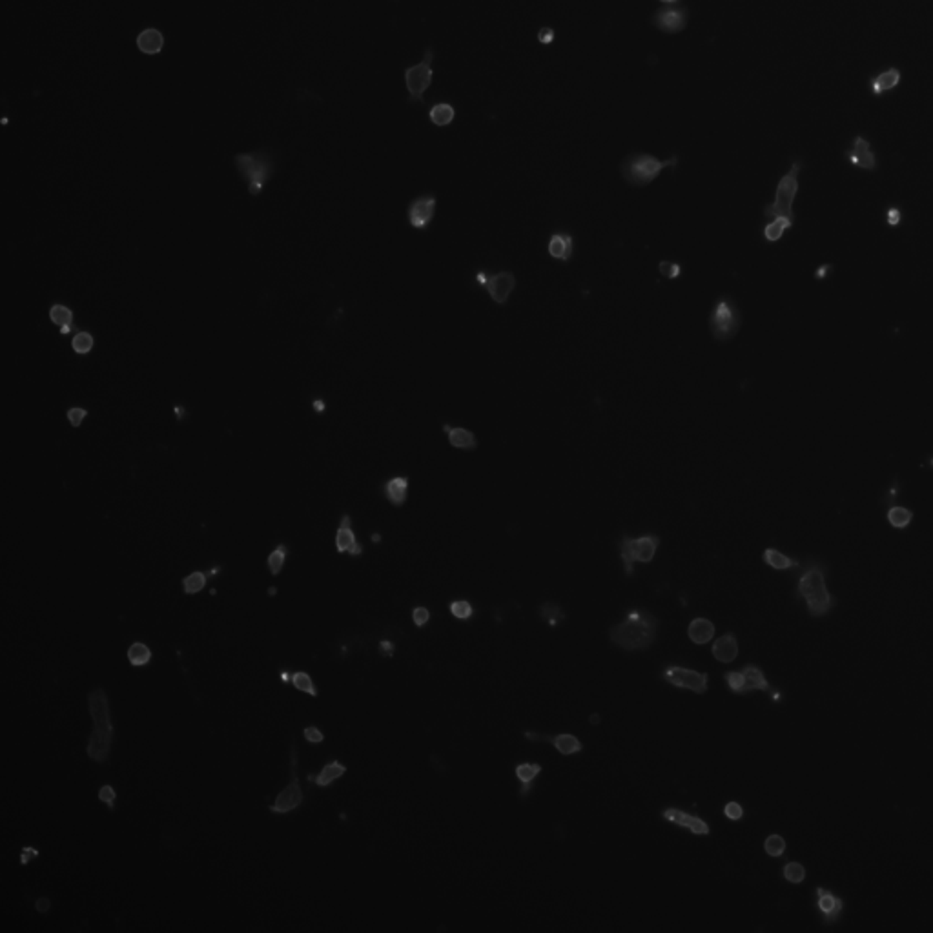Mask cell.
<instances>
[{"label":"cell","instance_id":"6da1fadb","mask_svg":"<svg viewBox=\"0 0 933 933\" xmlns=\"http://www.w3.org/2000/svg\"><path fill=\"white\" fill-rule=\"evenodd\" d=\"M658 620L645 609H633L620 624L611 627L612 644L626 651H640L651 647L656 638Z\"/></svg>","mask_w":933,"mask_h":933},{"label":"cell","instance_id":"7a4b0ae2","mask_svg":"<svg viewBox=\"0 0 933 933\" xmlns=\"http://www.w3.org/2000/svg\"><path fill=\"white\" fill-rule=\"evenodd\" d=\"M88 707H90V715L93 720V731L90 735L86 753L90 758L101 764V762H106L110 756L111 738H113L106 691L102 688L93 689L92 693L88 695Z\"/></svg>","mask_w":933,"mask_h":933},{"label":"cell","instance_id":"3957f363","mask_svg":"<svg viewBox=\"0 0 933 933\" xmlns=\"http://www.w3.org/2000/svg\"><path fill=\"white\" fill-rule=\"evenodd\" d=\"M799 594L808 603L811 616H824L831 611L835 601L827 591L824 567L820 563H809L808 569L799 578Z\"/></svg>","mask_w":933,"mask_h":933},{"label":"cell","instance_id":"277c9868","mask_svg":"<svg viewBox=\"0 0 933 933\" xmlns=\"http://www.w3.org/2000/svg\"><path fill=\"white\" fill-rule=\"evenodd\" d=\"M679 164V157H671L667 161H660L656 159L654 155L649 154H633L629 157H626V161L622 163L620 170L622 175L626 179L627 183L631 186L636 188H644L647 184H651L654 179L658 177L660 172L667 166H676Z\"/></svg>","mask_w":933,"mask_h":933},{"label":"cell","instance_id":"5b68a950","mask_svg":"<svg viewBox=\"0 0 933 933\" xmlns=\"http://www.w3.org/2000/svg\"><path fill=\"white\" fill-rule=\"evenodd\" d=\"M709 330L711 336L720 343L731 341L740 332L742 312L731 295H720L709 314Z\"/></svg>","mask_w":933,"mask_h":933},{"label":"cell","instance_id":"8992f818","mask_svg":"<svg viewBox=\"0 0 933 933\" xmlns=\"http://www.w3.org/2000/svg\"><path fill=\"white\" fill-rule=\"evenodd\" d=\"M800 170H802V163L800 161H795L791 164V168L786 175H782V179L777 184V192H774V199L773 202L770 204H765L764 206V216L768 219H774V217H789V219H795L793 213V202L795 197H797V193H799V174Z\"/></svg>","mask_w":933,"mask_h":933},{"label":"cell","instance_id":"52a82bcc","mask_svg":"<svg viewBox=\"0 0 933 933\" xmlns=\"http://www.w3.org/2000/svg\"><path fill=\"white\" fill-rule=\"evenodd\" d=\"M234 163H236L241 175L245 177L246 184H248V192H250L252 195H259V193L263 192L265 184L268 183L270 175H272V170H274V164H272L270 155L266 154V152L239 154L236 155Z\"/></svg>","mask_w":933,"mask_h":933},{"label":"cell","instance_id":"ba28073f","mask_svg":"<svg viewBox=\"0 0 933 933\" xmlns=\"http://www.w3.org/2000/svg\"><path fill=\"white\" fill-rule=\"evenodd\" d=\"M660 545V536L656 534H645L640 538H631L624 534L620 539V556L626 565V573L633 574V565L635 562L649 563L656 554V549Z\"/></svg>","mask_w":933,"mask_h":933},{"label":"cell","instance_id":"9c48e42d","mask_svg":"<svg viewBox=\"0 0 933 933\" xmlns=\"http://www.w3.org/2000/svg\"><path fill=\"white\" fill-rule=\"evenodd\" d=\"M432 57V49H427L421 63L405 70V84H407V90H409L410 101L412 102L423 101L425 92L432 84V66H430Z\"/></svg>","mask_w":933,"mask_h":933},{"label":"cell","instance_id":"30bf717a","mask_svg":"<svg viewBox=\"0 0 933 933\" xmlns=\"http://www.w3.org/2000/svg\"><path fill=\"white\" fill-rule=\"evenodd\" d=\"M476 283L487 290L496 305H507L510 293L516 289V275L510 270H503L498 274H487L480 270L476 274Z\"/></svg>","mask_w":933,"mask_h":933},{"label":"cell","instance_id":"8fae6325","mask_svg":"<svg viewBox=\"0 0 933 933\" xmlns=\"http://www.w3.org/2000/svg\"><path fill=\"white\" fill-rule=\"evenodd\" d=\"M662 679H664L667 683H671V685H674V688L689 689V691H693V693L704 695L707 691V680H709V676H707V673H700V671H693V669L671 665V667L664 669Z\"/></svg>","mask_w":933,"mask_h":933},{"label":"cell","instance_id":"7c38bea8","mask_svg":"<svg viewBox=\"0 0 933 933\" xmlns=\"http://www.w3.org/2000/svg\"><path fill=\"white\" fill-rule=\"evenodd\" d=\"M295 768H298V758H295V749L292 747V777H290V784L277 795V799L270 806L272 813H290V811L299 808L301 802H303V789L299 786Z\"/></svg>","mask_w":933,"mask_h":933},{"label":"cell","instance_id":"4fadbf2b","mask_svg":"<svg viewBox=\"0 0 933 933\" xmlns=\"http://www.w3.org/2000/svg\"><path fill=\"white\" fill-rule=\"evenodd\" d=\"M436 195L432 193H427V195H419V197L414 199L412 202L409 204V222L410 227L416 228V230H425L428 228V225L432 222L434 216H436Z\"/></svg>","mask_w":933,"mask_h":933},{"label":"cell","instance_id":"5bb4252c","mask_svg":"<svg viewBox=\"0 0 933 933\" xmlns=\"http://www.w3.org/2000/svg\"><path fill=\"white\" fill-rule=\"evenodd\" d=\"M844 157L852 166L866 170V172H873L877 168V164H879L877 163V155L871 149V143L864 139L862 135H857L855 139L852 140L850 149L844 154Z\"/></svg>","mask_w":933,"mask_h":933},{"label":"cell","instance_id":"9a60e30c","mask_svg":"<svg viewBox=\"0 0 933 933\" xmlns=\"http://www.w3.org/2000/svg\"><path fill=\"white\" fill-rule=\"evenodd\" d=\"M653 24L665 33H679L688 24V10L685 8L658 10L653 17Z\"/></svg>","mask_w":933,"mask_h":933},{"label":"cell","instance_id":"2e32d148","mask_svg":"<svg viewBox=\"0 0 933 933\" xmlns=\"http://www.w3.org/2000/svg\"><path fill=\"white\" fill-rule=\"evenodd\" d=\"M336 549L337 553H348L352 556H361L363 554V547L357 544L356 534L352 530V520L350 516L345 514L341 518V524L337 527L336 533Z\"/></svg>","mask_w":933,"mask_h":933},{"label":"cell","instance_id":"e0dca14e","mask_svg":"<svg viewBox=\"0 0 933 933\" xmlns=\"http://www.w3.org/2000/svg\"><path fill=\"white\" fill-rule=\"evenodd\" d=\"M525 736H527L529 740H534V742H536V740L553 742V746L556 747V749H558L560 753H562V755H565V756L574 755V753H580V751L583 749L582 742L578 740L574 735H567V733H563V735L551 736V735H539V733L527 731V733H525Z\"/></svg>","mask_w":933,"mask_h":933},{"label":"cell","instance_id":"ac0fdd59","mask_svg":"<svg viewBox=\"0 0 933 933\" xmlns=\"http://www.w3.org/2000/svg\"><path fill=\"white\" fill-rule=\"evenodd\" d=\"M547 252L553 259L567 263V261L573 259L574 255V237L567 234V232H556V234L549 237Z\"/></svg>","mask_w":933,"mask_h":933},{"label":"cell","instance_id":"d6986e66","mask_svg":"<svg viewBox=\"0 0 933 933\" xmlns=\"http://www.w3.org/2000/svg\"><path fill=\"white\" fill-rule=\"evenodd\" d=\"M664 818L669 820V822L676 824L680 827H685L695 835H709V826L707 822H704L700 817H695V815H689L682 809L676 808H667L664 811Z\"/></svg>","mask_w":933,"mask_h":933},{"label":"cell","instance_id":"ffe728a7","mask_svg":"<svg viewBox=\"0 0 933 933\" xmlns=\"http://www.w3.org/2000/svg\"><path fill=\"white\" fill-rule=\"evenodd\" d=\"M902 81V73L899 67H888L884 72L877 73L870 79V92L873 97H882L888 92H893Z\"/></svg>","mask_w":933,"mask_h":933},{"label":"cell","instance_id":"44dd1931","mask_svg":"<svg viewBox=\"0 0 933 933\" xmlns=\"http://www.w3.org/2000/svg\"><path fill=\"white\" fill-rule=\"evenodd\" d=\"M817 904L827 924L835 923L841 917L842 909H844V900L841 897H835L826 888H817Z\"/></svg>","mask_w":933,"mask_h":933},{"label":"cell","instance_id":"7402d4cb","mask_svg":"<svg viewBox=\"0 0 933 933\" xmlns=\"http://www.w3.org/2000/svg\"><path fill=\"white\" fill-rule=\"evenodd\" d=\"M443 432L447 434V439L451 447L460 448V451H476L478 438L476 434L465 427H453V425H443Z\"/></svg>","mask_w":933,"mask_h":933},{"label":"cell","instance_id":"603a6c76","mask_svg":"<svg viewBox=\"0 0 933 933\" xmlns=\"http://www.w3.org/2000/svg\"><path fill=\"white\" fill-rule=\"evenodd\" d=\"M383 494L387 500L394 507L405 505L407 496H409V478L407 476H394L390 478L383 485Z\"/></svg>","mask_w":933,"mask_h":933},{"label":"cell","instance_id":"cb8c5ba5","mask_svg":"<svg viewBox=\"0 0 933 933\" xmlns=\"http://www.w3.org/2000/svg\"><path fill=\"white\" fill-rule=\"evenodd\" d=\"M137 48L146 55H157L164 48V37L159 29L146 28L137 37Z\"/></svg>","mask_w":933,"mask_h":933},{"label":"cell","instance_id":"d4e9b609","mask_svg":"<svg viewBox=\"0 0 933 933\" xmlns=\"http://www.w3.org/2000/svg\"><path fill=\"white\" fill-rule=\"evenodd\" d=\"M713 656L718 660V662H724V664H729L733 660L736 658V654H738V642H736L735 635L731 633H727V635L720 636L715 644H713Z\"/></svg>","mask_w":933,"mask_h":933},{"label":"cell","instance_id":"484cf974","mask_svg":"<svg viewBox=\"0 0 933 933\" xmlns=\"http://www.w3.org/2000/svg\"><path fill=\"white\" fill-rule=\"evenodd\" d=\"M688 635L695 644H707V642H711L713 636H715V626H713V622L707 620V618H695V620L689 624Z\"/></svg>","mask_w":933,"mask_h":933},{"label":"cell","instance_id":"4316f807","mask_svg":"<svg viewBox=\"0 0 933 933\" xmlns=\"http://www.w3.org/2000/svg\"><path fill=\"white\" fill-rule=\"evenodd\" d=\"M742 674H744V693H749V691H770L771 689L764 673H762V669L756 667V665H746V667L742 669Z\"/></svg>","mask_w":933,"mask_h":933},{"label":"cell","instance_id":"83f0119b","mask_svg":"<svg viewBox=\"0 0 933 933\" xmlns=\"http://www.w3.org/2000/svg\"><path fill=\"white\" fill-rule=\"evenodd\" d=\"M793 221L795 219H789V217H774V219H771V221L764 227V230H762L764 239L768 241V243H777V241H780L784 237L786 232L793 227Z\"/></svg>","mask_w":933,"mask_h":933},{"label":"cell","instance_id":"f1b7e54d","mask_svg":"<svg viewBox=\"0 0 933 933\" xmlns=\"http://www.w3.org/2000/svg\"><path fill=\"white\" fill-rule=\"evenodd\" d=\"M762 558H764V562L768 563L770 567H773L774 571H788V569L799 567L800 565L799 560L789 558V556H786L784 553H780V551H777V549L773 547L765 549L764 554H762Z\"/></svg>","mask_w":933,"mask_h":933},{"label":"cell","instance_id":"f546056e","mask_svg":"<svg viewBox=\"0 0 933 933\" xmlns=\"http://www.w3.org/2000/svg\"><path fill=\"white\" fill-rule=\"evenodd\" d=\"M345 773H347V768H345L341 762L334 760V762H330V764H327L323 768L321 773H318L314 777V782H316L319 788H327V786L332 784L334 780H337Z\"/></svg>","mask_w":933,"mask_h":933},{"label":"cell","instance_id":"4dcf8cb0","mask_svg":"<svg viewBox=\"0 0 933 933\" xmlns=\"http://www.w3.org/2000/svg\"><path fill=\"white\" fill-rule=\"evenodd\" d=\"M49 319L60 328V332L67 334L73 327V312L66 305H54L49 308Z\"/></svg>","mask_w":933,"mask_h":933},{"label":"cell","instance_id":"1f68e13d","mask_svg":"<svg viewBox=\"0 0 933 933\" xmlns=\"http://www.w3.org/2000/svg\"><path fill=\"white\" fill-rule=\"evenodd\" d=\"M886 518H888L890 525L891 527H895V529H906V527L911 524V520H914V512L909 509H906V507L891 505L890 509H888V512H886Z\"/></svg>","mask_w":933,"mask_h":933},{"label":"cell","instance_id":"d6a6232c","mask_svg":"<svg viewBox=\"0 0 933 933\" xmlns=\"http://www.w3.org/2000/svg\"><path fill=\"white\" fill-rule=\"evenodd\" d=\"M516 777L521 782L524 789H521V793H527L533 784V780L542 773V765L539 764H530V762H525V764H518L516 765Z\"/></svg>","mask_w":933,"mask_h":933},{"label":"cell","instance_id":"836d02e7","mask_svg":"<svg viewBox=\"0 0 933 933\" xmlns=\"http://www.w3.org/2000/svg\"><path fill=\"white\" fill-rule=\"evenodd\" d=\"M149 660H152V649L143 642H135L128 647V662L133 667H143V665L149 664Z\"/></svg>","mask_w":933,"mask_h":933},{"label":"cell","instance_id":"e575fe53","mask_svg":"<svg viewBox=\"0 0 933 933\" xmlns=\"http://www.w3.org/2000/svg\"><path fill=\"white\" fill-rule=\"evenodd\" d=\"M454 113H456V111H454V108L451 106V104H447V102H439V104H434V106L430 108L428 117H430V120H432L436 126H447L454 120Z\"/></svg>","mask_w":933,"mask_h":933},{"label":"cell","instance_id":"d590c367","mask_svg":"<svg viewBox=\"0 0 933 933\" xmlns=\"http://www.w3.org/2000/svg\"><path fill=\"white\" fill-rule=\"evenodd\" d=\"M290 680H292V685L295 689L310 695V697H318V689L314 685V680L310 679V674H307L305 671H295Z\"/></svg>","mask_w":933,"mask_h":933},{"label":"cell","instance_id":"8d00e7d4","mask_svg":"<svg viewBox=\"0 0 933 933\" xmlns=\"http://www.w3.org/2000/svg\"><path fill=\"white\" fill-rule=\"evenodd\" d=\"M204 585H206V574L201 571H195V573L183 578V589L186 594H197L204 589Z\"/></svg>","mask_w":933,"mask_h":933},{"label":"cell","instance_id":"74e56055","mask_svg":"<svg viewBox=\"0 0 933 933\" xmlns=\"http://www.w3.org/2000/svg\"><path fill=\"white\" fill-rule=\"evenodd\" d=\"M286 553H289V551H286V545H283V544L277 545V547H275L274 551L270 553L268 569H270V573L274 574V576H277V574L283 571L284 560H286Z\"/></svg>","mask_w":933,"mask_h":933},{"label":"cell","instance_id":"f35d334b","mask_svg":"<svg viewBox=\"0 0 933 933\" xmlns=\"http://www.w3.org/2000/svg\"><path fill=\"white\" fill-rule=\"evenodd\" d=\"M539 616H542V620L547 622L549 626L554 627L560 620H563V611L554 603H544V606L539 607Z\"/></svg>","mask_w":933,"mask_h":933},{"label":"cell","instance_id":"ab89813d","mask_svg":"<svg viewBox=\"0 0 933 933\" xmlns=\"http://www.w3.org/2000/svg\"><path fill=\"white\" fill-rule=\"evenodd\" d=\"M72 348L77 354H88L93 348V336L88 332H77L72 339Z\"/></svg>","mask_w":933,"mask_h":933},{"label":"cell","instance_id":"60d3db41","mask_svg":"<svg viewBox=\"0 0 933 933\" xmlns=\"http://www.w3.org/2000/svg\"><path fill=\"white\" fill-rule=\"evenodd\" d=\"M764 850L770 857H780L786 852V841L780 835H770L764 842Z\"/></svg>","mask_w":933,"mask_h":933},{"label":"cell","instance_id":"b9f144b4","mask_svg":"<svg viewBox=\"0 0 933 933\" xmlns=\"http://www.w3.org/2000/svg\"><path fill=\"white\" fill-rule=\"evenodd\" d=\"M784 877L786 880L793 882V884H800L806 879V868L800 862H789L784 866Z\"/></svg>","mask_w":933,"mask_h":933},{"label":"cell","instance_id":"7bdbcfd3","mask_svg":"<svg viewBox=\"0 0 933 933\" xmlns=\"http://www.w3.org/2000/svg\"><path fill=\"white\" fill-rule=\"evenodd\" d=\"M451 612H453V616L460 618V620H469L472 616V612H474V609H472L471 601L456 600L451 603Z\"/></svg>","mask_w":933,"mask_h":933},{"label":"cell","instance_id":"ee69618b","mask_svg":"<svg viewBox=\"0 0 933 933\" xmlns=\"http://www.w3.org/2000/svg\"><path fill=\"white\" fill-rule=\"evenodd\" d=\"M724 680H726L727 688L731 689L733 693H744V674H742V671H729V673L724 674Z\"/></svg>","mask_w":933,"mask_h":933},{"label":"cell","instance_id":"f6af8a7d","mask_svg":"<svg viewBox=\"0 0 933 933\" xmlns=\"http://www.w3.org/2000/svg\"><path fill=\"white\" fill-rule=\"evenodd\" d=\"M660 274L667 277V279H676L680 274H682V266L679 263H669V261H662L658 265Z\"/></svg>","mask_w":933,"mask_h":933},{"label":"cell","instance_id":"bcb514c9","mask_svg":"<svg viewBox=\"0 0 933 933\" xmlns=\"http://www.w3.org/2000/svg\"><path fill=\"white\" fill-rule=\"evenodd\" d=\"M99 800H101V802L106 804V806H108V808H110V809H113V808H115V800H117L115 789L111 788L110 784L102 786V788L99 789Z\"/></svg>","mask_w":933,"mask_h":933},{"label":"cell","instance_id":"7dc6e473","mask_svg":"<svg viewBox=\"0 0 933 933\" xmlns=\"http://www.w3.org/2000/svg\"><path fill=\"white\" fill-rule=\"evenodd\" d=\"M66 416H67V421H70V423H72V427H73V428H79V427H81V425H82V421H84V419H86L88 410H86V409H81V407H73V409L67 410Z\"/></svg>","mask_w":933,"mask_h":933},{"label":"cell","instance_id":"c3c4849f","mask_svg":"<svg viewBox=\"0 0 933 933\" xmlns=\"http://www.w3.org/2000/svg\"><path fill=\"white\" fill-rule=\"evenodd\" d=\"M724 815L729 820H740L744 817V808L738 802H727L726 808H724Z\"/></svg>","mask_w":933,"mask_h":933},{"label":"cell","instance_id":"681fc988","mask_svg":"<svg viewBox=\"0 0 933 933\" xmlns=\"http://www.w3.org/2000/svg\"><path fill=\"white\" fill-rule=\"evenodd\" d=\"M303 735H305V738H307V740L310 742V744H321V742L325 740V735H323V731H321V729H319V727H316V726H308V727H305Z\"/></svg>","mask_w":933,"mask_h":933},{"label":"cell","instance_id":"f907efd6","mask_svg":"<svg viewBox=\"0 0 933 933\" xmlns=\"http://www.w3.org/2000/svg\"><path fill=\"white\" fill-rule=\"evenodd\" d=\"M886 222L890 225L891 228H897L902 222V212H900L897 206H890L886 210Z\"/></svg>","mask_w":933,"mask_h":933},{"label":"cell","instance_id":"816d5d0a","mask_svg":"<svg viewBox=\"0 0 933 933\" xmlns=\"http://www.w3.org/2000/svg\"><path fill=\"white\" fill-rule=\"evenodd\" d=\"M412 620L414 624L418 627H423L428 620H430V612L425 607H416L412 611Z\"/></svg>","mask_w":933,"mask_h":933},{"label":"cell","instance_id":"f5cc1de1","mask_svg":"<svg viewBox=\"0 0 933 933\" xmlns=\"http://www.w3.org/2000/svg\"><path fill=\"white\" fill-rule=\"evenodd\" d=\"M538 39L542 44H551L554 40V31L551 28H542L539 29Z\"/></svg>","mask_w":933,"mask_h":933},{"label":"cell","instance_id":"db71d44e","mask_svg":"<svg viewBox=\"0 0 933 933\" xmlns=\"http://www.w3.org/2000/svg\"><path fill=\"white\" fill-rule=\"evenodd\" d=\"M381 651H383V653H387V656H390V654H392V651H394V645L390 644V642H381Z\"/></svg>","mask_w":933,"mask_h":933},{"label":"cell","instance_id":"11a10c76","mask_svg":"<svg viewBox=\"0 0 933 933\" xmlns=\"http://www.w3.org/2000/svg\"><path fill=\"white\" fill-rule=\"evenodd\" d=\"M829 268H831V265L820 266V268H818V272H815V277H817V279H822L824 275L827 274V270H829Z\"/></svg>","mask_w":933,"mask_h":933},{"label":"cell","instance_id":"9f6ffc18","mask_svg":"<svg viewBox=\"0 0 933 933\" xmlns=\"http://www.w3.org/2000/svg\"><path fill=\"white\" fill-rule=\"evenodd\" d=\"M591 722H592V724H598V722H600V718H598V715H592V717H591Z\"/></svg>","mask_w":933,"mask_h":933},{"label":"cell","instance_id":"6f0895ef","mask_svg":"<svg viewBox=\"0 0 933 933\" xmlns=\"http://www.w3.org/2000/svg\"><path fill=\"white\" fill-rule=\"evenodd\" d=\"M660 2H664V4H673V2H676V0H660Z\"/></svg>","mask_w":933,"mask_h":933}]
</instances>
